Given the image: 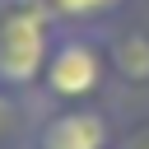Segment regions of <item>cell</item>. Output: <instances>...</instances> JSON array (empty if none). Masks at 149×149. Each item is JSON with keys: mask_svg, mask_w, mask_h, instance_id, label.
I'll list each match as a JSON object with an SVG mask.
<instances>
[{"mask_svg": "<svg viewBox=\"0 0 149 149\" xmlns=\"http://www.w3.org/2000/svg\"><path fill=\"white\" fill-rule=\"evenodd\" d=\"M56 33L42 0H19L0 14V88H33L47 74Z\"/></svg>", "mask_w": 149, "mask_h": 149, "instance_id": "cell-1", "label": "cell"}, {"mask_svg": "<svg viewBox=\"0 0 149 149\" xmlns=\"http://www.w3.org/2000/svg\"><path fill=\"white\" fill-rule=\"evenodd\" d=\"M107 144H112V126L102 112L88 107L51 112L33 135V149H107Z\"/></svg>", "mask_w": 149, "mask_h": 149, "instance_id": "cell-3", "label": "cell"}, {"mask_svg": "<svg viewBox=\"0 0 149 149\" xmlns=\"http://www.w3.org/2000/svg\"><path fill=\"white\" fill-rule=\"evenodd\" d=\"M98 84H102V51H98V42L74 37V33L56 37L47 74H42V88L51 98H61V102H84V98L98 93Z\"/></svg>", "mask_w": 149, "mask_h": 149, "instance_id": "cell-2", "label": "cell"}, {"mask_svg": "<svg viewBox=\"0 0 149 149\" xmlns=\"http://www.w3.org/2000/svg\"><path fill=\"white\" fill-rule=\"evenodd\" d=\"M42 5L51 9V19H70V23H98L121 9V0H42Z\"/></svg>", "mask_w": 149, "mask_h": 149, "instance_id": "cell-4", "label": "cell"}, {"mask_svg": "<svg viewBox=\"0 0 149 149\" xmlns=\"http://www.w3.org/2000/svg\"><path fill=\"white\" fill-rule=\"evenodd\" d=\"M116 61L130 79H149V37L144 33H126V42L116 47Z\"/></svg>", "mask_w": 149, "mask_h": 149, "instance_id": "cell-5", "label": "cell"}, {"mask_svg": "<svg viewBox=\"0 0 149 149\" xmlns=\"http://www.w3.org/2000/svg\"><path fill=\"white\" fill-rule=\"evenodd\" d=\"M5 126H9V98L0 93V130H5Z\"/></svg>", "mask_w": 149, "mask_h": 149, "instance_id": "cell-6", "label": "cell"}]
</instances>
